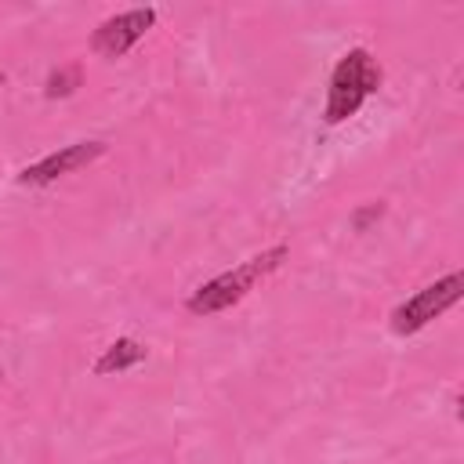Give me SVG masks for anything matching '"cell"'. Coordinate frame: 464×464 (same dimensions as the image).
I'll return each instance as SVG.
<instances>
[{
    "mask_svg": "<svg viewBox=\"0 0 464 464\" xmlns=\"http://www.w3.org/2000/svg\"><path fill=\"white\" fill-rule=\"evenodd\" d=\"M286 254H290L286 243H276V246L254 254L250 261H243V265H236V268H228V272H221V276H214L210 283H203L199 290H192L188 312H192V315H214V312H225V308H232V304H239V301L254 290V283H261L265 276H272V272L286 261Z\"/></svg>",
    "mask_w": 464,
    "mask_h": 464,
    "instance_id": "6da1fadb",
    "label": "cell"
},
{
    "mask_svg": "<svg viewBox=\"0 0 464 464\" xmlns=\"http://www.w3.org/2000/svg\"><path fill=\"white\" fill-rule=\"evenodd\" d=\"M381 87V65L370 58L366 47H352L330 72V91H326V109H323V120L334 127V123H344L348 116L359 112V105Z\"/></svg>",
    "mask_w": 464,
    "mask_h": 464,
    "instance_id": "7a4b0ae2",
    "label": "cell"
},
{
    "mask_svg": "<svg viewBox=\"0 0 464 464\" xmlns=\"http://www.w3.org/2000/svg\"><path fill=\"white\" fill-rule=\"evenodd\" d=\"M460 294H464V276H460V272H450V276L435 279L431 286L417 290L413 297H406V301L392 312V330H395L399 337L424 330L431 319H439L446 308H453V304L460 301Z\"/></svg>",
    "mask_w": 464,
    "mask_h": 464,
    "instance_id": "3957f363",
    "label": "cell"
},
{
    "mask_svg": "<svg viewBox=\"0 0 464 464\" xmlns=\"http://www.w3.org/2000/svg\"><path fill=\"white\" fill-rule=\"evenodd\" d=\"M156 22V7H130V11H120L112 18H105L94 33H91V47L102 54V58H123Z\"/></svg>",
    "mask_w": 464,
    "mask_h": 464,
    "instance_id": "277c9868",
    "label": "cell"
},
{
    "mask_svg": "<svg viewBox=\"0 0 464 464\" xmlns=\"http://www.w3.org/2000/svg\"><path fill=\"white\" fill-rule=\"evenodd\" d=\"M98 156H105V141H76V145H65L58 152H47L44 160L29 163L22 174H18V185H51L58 181L62 174H72L87 163H94Z\"/></svg>",
    "mask_w": 464,
    "mask_h": 464,
    "instance_id": "5b68a950",
    "label": "cell"
},
{
    "mask_svg": "<svg viewBox=\"0 0 464 464\" xmlns=\"http://www.w3.org/2000/svg\"><path fill=\"white\" fill-rule=\"evenodd\" d=\"M145 359V344L141 341H134V337H116L105 352H102V359L94 362V373H123V370H130V366H138Z\"/></svg>",
    "mask_w": 464,
    "mask_h": 464,
    "instance_id": "8992f818",
    "label": "cell"
},
{
    "mask_svg": "<svg viewBox=\"0 0 464 464\" xmlns=\"http://www.w3.org/2000/svg\"><path fill=\"white\" fill-rule=\"evenodd\" d=\"M76 87H80V65H62V69H51L44 94L47 98H69Z\"/></svg>",
    "mask_w": 464,
    "mask_h": 464,
    "instance_id": "52a82bcc",
    "label": "cell"
},
{
    "mask_svg": "<svg viewBox=\"0 0 464 464\" xmlns=\"http://www.w3.org/2000/svg\"><path fill=\"white\" fill-rule=\"evenodd\" d=\"M384 214V203H370V207H362V210H355V218H352V225H355V232H366L370 228V221H377Z\"/></svg>",
    "mask_w": 464,
    "mask_h": 464,
    "instance_id": "ba28073f",
    "label": "cell"
},
{
    "mask_svg": "<svg viewBox=\"0 0 464 464\" xmlns=\"http://www.w3.org/2000/svg\"><path fill=\"white\" fill-rule=\"evenodd\" d=\"M0 87H4V72H0Z\"/></svg>",
    "mask_w": 464,
    "mask_h": 464,
    "instance_id": "9c48e42d",
    "label": "cell"
},
{
    "mask_svg": "<svg viewBox=\"0 0 464 464\" xmlns=\"http://www.w3.org/2000/svg\"><path fill=\"white\" fill-rule=\"evenodd\" d=\"M0 377H4V373H0Z\"/></svg>",
    "mask_w": 464,
    "mask_h": 464,
    "instance_id": "30bf717a",
    "label": "cell"
}]
</instances>
